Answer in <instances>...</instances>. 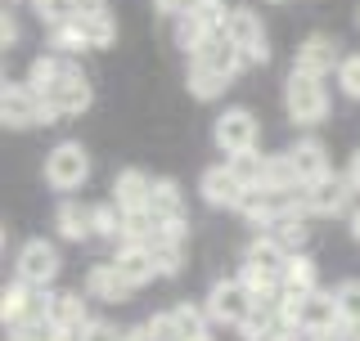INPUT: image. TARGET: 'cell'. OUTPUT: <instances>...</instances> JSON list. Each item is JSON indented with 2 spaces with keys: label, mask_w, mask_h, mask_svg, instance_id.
<instances>
[{
  "label": "cell",
  "mask_w": 360,
  "mask_h": 341,
  "mask_svg": "<svg viewBox=\"0 0 360 341\" xmlns=\"http://www.w3.org/2000/svg\"><path fill=\"white\" fill-rule=\"evenodd\" d=\"M270 341H311V333H302V328H284V323H279V333L270 337Z\"/></svg>",
  "instance_id": "ee69618b"
},
{
  "label": "cell",
  "mask_w": 360,
  "mask_h": 341,
  "mask_svg": "<svg viewBox=\"0 0 360 341\" xmlns=\"http://www.w3.org/2000/svg\"><path fill=\"white\" fill-rule=\"evenodd\" d=\"M338 63H342V50H338V41L315 32V36H307V41L297 45V63H292V67H302V72H315V76H329Z\"/></svg>",
  "instance_id": "4fadbf2b"
},
{
  "label": "cell",
  "mask_w": 360,
  "mask_h": 341,
  "mask_svg": "<svg viewBox=\"0 0 360 341\" xmlns=\"http://www.w3.org/2000/svg\"><path fill=\"white\" fill-rule=\"evenodd\" d=\"M77 5V18H99V14H108V0H72Z\"/></svg>",
  "instance_id": "60d3db41"
},
{
  "label": "cell",
  "mask_w": 360,
  "mask_h": 341,
  "mask_svg": "<svg viewBox=\"0 0 360 341\" xmlns=\"http://www.w3.org/2000/svg\"><path fill=\"white\" fill-rule=\"evenodd\" d=\"M0 117H5V126H14V131L50 121L45 117V99L27 81H5V90H0Z\"/></svg>",
  "instance_id": "3957f363"
},
{
  "label": "cell",
  "mask_w": 360,
  "mask_h": 341,
  "mask_svg": "<svg viewBox=\"0 0 360 341\" xmlns=\"http://www.w3.org/2000/svg\"><path fill=\"white\" fill-rule=\"evenodd\" d=\"M225 36L243 50L248 63H266L270 59V41H266V27L262 18L252 14V9H230V18H225Z\"/></svg>",
  "instance_id": "8992f818"
},
{
  "label": "cell",
  "mask_w": 360,
  "mask_h": 341,
  "mask_svg": "<svg viewBox=\"0 0 360 341\" xmlns=\"http://www.w3.org/2000/svg\"><path fill=\"white\" fill-rule=\"evenodd\" d=\"M207 36H212V32H202V27H198V22L189 18V14H180V18H176V45L189 54V59H194L202 45H207Z\"/></svg>",
  "instance_id": "d6a6232c"
},
{
  "label": "cell",
  "mask_w": 360,
  "mask_h": 341,
  "mask_svg": "<svg viewBox=\"0 0 360 341\" xmlns=\"http://www.w3.org/2000/svg\"><path fill=\"white\" fill-rule=\"evenodd\" d=\"M72 72V63H68V54H41V59H32V67H27V86L37 90V95H45L59 76H68Z\"/></svg>",
  "instance_id": "cb8c5ba5"
},
{
  "label": "cell",
  "mask_w": 360,
  "mask_h": 341,
  "mask_svg": "<svg viewBox=\"0 0 360 341\" xmlns=\"http://www.w3.org/2000/svg\"><path fill=\"white\" fill-rule=\"evenodd\" d=\"M212 140L217 149L230 157V153H243V149H257V117L248 108H225L212 126Z\"/></svg>",
  "instance_id": "52a82bcc"
},
{
  "label": "cell",
  "mask_w": 360,
  "mask_h": 341,
  "mask_svg": "<svg viewBox=\"0 0 360 341\" xmlns=\"http://www.w3.org/2000/svg\"><path fill=\"white\" fill-rule=\"evenodd\" d=\"M127 341H158V333H153L149 323H144V328H131V333H127Z\"/></svg>",
  "instance_id": "f6af8a7d"
},
{
  "label": "cell",
  "mask_w": 360,
  "mask_h": 341,
  "mask_svg": "<svg viewBox=\"0 0 360 341\" xmlns=\"http://www.w3.org/2000/svg\"><path fill=\"white\" fill-rule=\"evenodd\" d=\"M342 333H347V341H360V323H342Z\"/></svg>",
  "instance_id": "7dc6e473"
},
{
  "label": "cell",
  "mask_w": 360,
  "mask_h": 341,
  "mask_svg": "<svg viewBox=\"0 0 360 341\" xmlns=\"http://www.w3.org/2000/svg\"><path fill=\"white\" fill-rule=\"evenodd\" d=\"M86 175H90V157L86 149L77 140H63V144H54L50 157H45V180H50V189H82L86 185Z\"/></svg>",
  "instance_id": "7a4b0ae2"
},
{
  "label": "cell",
  "mask_w": 360,
  "mask_h": 341,
  "mask_svg": "<svg viewBox=\"0 0 360 341\" xmlns=\"http://www.w3.org/2000/svg\"><path fill=\"white\" fill-rule=\"evenodd\" d=\"M198 189H202V202H207V207H239V198H243V185L230 166H207L202 180H198Z\"/></svg>",
  "instance_id": "9a60e30c"
},
{
  "label": "cell",
  "mask_w": 360,
  "mask_h": 341,
  "mask_svg": "<svg viewBox=\"0 0 360 341\" xmlns=\"http://www.w3.org/2000/svg\"><path fill=\"white\" fill-rule=\"evenodd\" d=\"M176 323H180V341H202L207 337V310H198V305H172Z\"/></svg>",
  "instance_id": "1f68e13d"
},
{
  "label": "cell",
  "mask_w": 360,
  "mask_h": 341,
  "mask_svg": "<svg viewBox=\"0 0 360 341\" xmlns=\"http://www.w3.org/2000/svg\"><path fill=\"white\" fill-rule=\"evenodd\" d=\"M9 341H59V328H54L50 319L18 323V328H9Z\"/></svg>",
  "instance_id": "8d00e7d4"
},
{
  "label": "cell",
  "mask_w": 360,
  "mask_h": 341,
  "mask_svg": "<svg viewBox=\"0 0 360 341\" xmlns=\"http://www.w3.org/2000/svg\"><path fill=\"white\" fill-rule=\"evenodd\" d=\"M189 5H194V0H153V9H158V14H167V18H180Z\"/></svg>",
  "instance_id": "b9f144b4"
},
{
  "label": "cell",
  "mask_w": 360,
  "mask_h": 341,
  "mask_svg": "<svg viewBox=\"0 0 360 341\" xmlns=\"http://www.w3.org/2000/svg\"><path fill=\"white\" fill-rule=\"evenodd\" d=\"M347 180H352V185L360 189V149L352 153V166H347Z\"/></svg>",
  "instance_id": "bcb514c9"
},
{
  "label": "cell",
  "mask_w": 360,
  "mask_h": 341,
  "mask_svg": "<svg viewBox=\"0 0 360 341\" xmlns=\"http://www.w3.org/2000/svg\"><path fill=\"white\" fill-rule=\"evenodd\" d=\"M131 292H135V283L122 279V269L112 265V260H104V265H95L86 274V297H95V301L122 305V301H131Z\"/></svg>",
  "instance_id": "7c38bea8"
},
{
  "label": "cell",
  "mask_w": 360,
  "mask_h": 341,
  "mask_svg": "<svg viewBox=\"0 0 360 341\" xmlns=\"http://www.w3.org/2000/svg\"><path fill=\"white\" fill-rule=\"evenodd\" d=\"M41 288H32V283H14V288L0 292V319L5 328H18V323H37L45 319V297H37Z\"/></svg>",
  "instance_id": "8fae6325"
},
{
  "label": "cell",
  "mask_w": 360,
  "mask_h": 341,
  "mask_svg": "<svg viewBox=\"0 0 360 341\" xmlns=\"http://www.w3.org/2000/svg\"><path fill=\"white\" fill-rule=\"evenodd\" d=\"M185 14L194 18L202 32H212V36H217V32H225V18H230V9H225V0H194Z\"/></svg>",
  "instance_id": "4dcf8cb0"
},
{
  "label": "cell",
  "mask_w": 360,
  "mask_h": 341,
  "mask_svg": "<svg viewBox=\"0 0 360 341\" xmlns=\"http://www.w3.org/2000/svg\"><path fill=\"white\" fill-rule=\"evenodd\" d=\"M82 27H86L90 50H104V45L117 41V22H112L108 14H99V18H82Z\"/></svg>",
  "instance_id": "d590c367"
},
{
  "label": "cell",
  "mask_w": 360,
  "mask_h": 341,
  "mask_svg": "<svg viewBox=\"0 0 360 341\" xmlns=\"http://www.w3.org/2000/svg\"><path fill=\"white\" fill-rule=\"evenodd\" d=\"M112 265H117L122 279L135 283V288H144V283L158 279V260H153V252H149V243H117Z\"/></svg>",
  "instance_id": "5bb4252c"
},
{
  "label": "cell",
  "mask_w": 360,
  "mask_h": 341,
  "mask_svg": "<svg viewBox=\"0 0 360 341\" xmlns=\"http://www.w3.org/2000/svg\"><path fill=\"white\" fill-rule=\"evenodd\" d=\"M32 9H37V18L45 22V27H59V22L77 18V5H72V0H32Z\"/></svg>",
  "instance_id": "e575fe53"
},
{
  "label": "cell",
  "mask_w": 360,
  "mask_h": 341,
  "mask_svg": "<svg viewBox=\"0 0 360 341\" xmlns=\"http://www.w3.org/2000/svg\"><path fill=\"white\" fill-rule=\"evenodd\" d=\"M198 63H207V67H217L221 76H239V67H248V59H243V50L239 45H234L230 36H225V32H217V36H207V45H202V50L194 54Z\"/></svg>",
  "instance_id": "2e32d148"
},
{
  "label": "cell",
  "mask_w": 360,
  "mask_h": 341,
  "mask_svg": "<svg viewBox=\"0 0 360 341\" xmlns=\"http://www.w3.org/2000/svg\"><path fill=\"white\" fill-rule=\"evenodd\" d=\"M5 5H14V0H5Z\"/></svg>",
  "instance_id": "816d5d0a"
},
{
  "label": "cell",
  "mask_w": 360,
  "mask_h": 341,
  "mask_svg": "<svg viewBox=\"0 0 360 341\" xmlns=\"http://www.w3.org/2000/svg\"><path fill=\"white\" fill-rule=\"evenodd\" d=\"M225 86H230V76H221L217 67L189 59V95L194 99H217V95H225Z\"/></svg>",
  "instance_id": "4316f807"
},
{
  "label": "cell",
  "mask_w": 360,
  "mask_h": 341,
  "mask_svg": "<svg viewBox=\"0 0 360 341\" xmlns=\"http://www.w3.org/2000/svg\"><path fill=\"white\" fill-rule=\"evenodd\" d=\"M18 279L45 292L54 279H59V252H54L45 238H32V243H22V252H18Z\"/></svg>",
  "instance_id": "9c48e42d"
},
{
  "label": "cell",
  "mask_w": 360,
  "mask_h": 341,
  "mask_svg": "<svg viewBox=\"0 0 360 341\" xmlns=\"http://www.w3.org/2000/svg\"><path fill=\"white\" fill-rule=\"evenodd\" d=\"M95 234L108 238V243H122L127 238V211L117 202H99L95 207Z\"/></svg>",
  "instance_id": "f546056e"
},
{
  "label": "cell",
  "mask_w": 360,
  "mask_h": 341,
  "mask_svg": "<svg viewBox=\"0 0 360 341\" xmlns=\"http://www.w3.org/2000/svg\"><path fill=\"white\" fill-rule=\"evenodd\" d=\"M149 193H153V180L135 166H127L112 180V202H117L122 211H149Z\"/></svg>",
  "instance_id": "e0dca14e"
},
{
  "label": "cell",
  "mask_w": 360,
  "mask_h": 341,
  "mask_svg": "<svg viewBox=\"0 0 360 341\" xmlns=\"http://www.w3.org/2000/svg\"><path fill=\"white\" fill-rule=\"evenodd\" d=\"M252 305H257V297L243 279H225L207 292V314L217 323H230V328H239L248 314H252Z\"/></svg>",
  "instance_id": "5b68a950"
},
{
  "label": "cell",
  "mask_w": 360,
  "mask_h": 341,
  "mask_svg": "<svg viewBox=\"0 0 360 341\" xmlns=\"http://www.w3.org/2000/svg\"><path fill=\"white\" fill-rule=\"evenodd\" d=\"M311 341H347V337H342V328H338V333H320V337H311Z\"/></svg>",
  "instance_id": "c3c4849f"
},
{
  "label": "cell",
  "mask_w": 360,
  "mask_h": 341,
  "mask_svg": "<svg viewBox=\"0 0 360 341\" xmlns=\"http://www.w3.org/2000/svg\"><path fill=\"white\" fill-rule=\"evenodd\" d=\"M149 252L158 260V274H180V265H185V238H172V234H149Z\"/></svg>",
  "instance_id": "7402d4cb"
},
{
  "label": "cell",
  "mask_w": 360,
  "mask_h": 341,
  "mask_svg": "<svg viewBox=\"0 0 360 341\" xmlns=\"http://www.w3.org/2000/svg\"><path fill=\"white\" fill-rule=\"evenodd\" d=\"M288 157H292V166H297L302 185H315V180L329 175V153H324L320 140H297V144L288 149Z\"/></svg>",
  "instance_id": "ffe728a7"
},
{
  "label": "cell",
  "mask_w": 360,
  "mask_h": 341,
  "mask_svg": "<svg viewBox=\"0 0 360 341\" xmlns=\"http://www.w3.org/2000/svg\"><path fill=\"white\" fill-rule=\"evenodd\" d=\"M279 288H284V292H297V297H307V292H315V288H320V269H315L307 256H288V265H284V279H279Z\"/></svg>",
  "instance_id": "484cf974"
},
{
  "label": "cell",
  "mask_w": 360,
  "mask_h": 341,
  "mask_svg": "<svg viewBox=\"0 0 360 341\" xmlns=\"http://www.w3.org/2000/svg\"><path fill=\"white\" fill-rule=\"evenodd\" d=\"M352 238H356V243H360V207L352 211Z\"/></svg>",
  "instance_id": "681fc988"
},
{
  "label": "cell",
  "mask_w": 360,
  "mask_h": 341,
  "mask_svg": "<svg viewBox=\"0 0 360 341\" xmlns=\"http://www.w3.org/2000/svg\"><path fill=\"white\" fill-rule=\"evenodd\" d=\"M149 215H153V220H185V202H180L176 180H153V193H149Z\"/></svg>",
  "instance_id": "603a6c76"
},
{
  "label": "cell",
  "mask_w": 360,
  "mask_h": 341,
  "mask_svg": "<svg viewBox=\"0 0 360 341\" xmlns=\"http://www.w3.org/2000/svg\"><path fill=\"white\" fill-rule=\"evenodd\" d=\"M297 328L302 333H311V337H320V333H338L342 328V314H338V297L333 292H307V297L297 301Z\"/></svg>",
  "instance_id": "30bf717a"
},
{
  "label": "cell",
  "mask_w": 360,
  "mask_h": 341,
  "mask_svg": "<svg viewBox=\"0 0 360 341\" xmlns=\"http://www.w3.org/2000/svg\"><path fill=\"white\" fill-rule=\"evenodd\" d=\"M45 117L50 121H63V117H82V112L90 108V81L82 72H68V76H59V81H54L50 90H45Z\"/></svg>",
  "instance_id": "277c9868"
},
{
  "label": "cell",
  "mask_w": 360,
  "mask_h": 341,
  "mask_svg": "<svg viewBox=\"0 0 360 341\" xmlns=\"http://www.w3.org/2000/svg\"><path fill=\"white\" fill-rule=\"evenodd\" d=\"M262 185L266 189H279V193H302L307 185H302V175H297V166H292V157L288 153H275V157H266V175H262Z\"/></svg>",
  "instance_id": "d4e9b609"
},
{
  "label": "cell",
  "mask_w": 360,
  "mask_h": 341,
  "mask_svg": "<svg viewBox=\"0 0 360 341\" xmlns=\"http://www.w3.org/2000/svg\"><path fill=\"white\" fill-rule=\"evenodd\" d=\"M356 22H360V9H356Z\"/></svg>",
  "instance_id": "f907efd6"
},
{
  "label": "cell",
  "mask_w": 360,
  "mask_h": 341,
  "mask_svg": "<svg viewBox=\"0 0 360 341\" xmlns=\"http://www.w3.org/2000/svg\"><path fill=\"white\" fill-rule=\"evenodd\" d=\"M225 166L239 175V185H243V189H257V185H262V175H266V157H262V153H252V149L230 153V157H225Z\"/></svg>",
  "instance_id": "83f0119b"
},
{
  "label": "cell",
  "mask_w": 360,
  "mask_h": 341,
  "mask_svg": "<svg viewBox=\"0 0 360 341\" xmlns=\"http://www.w3.org/2000/svg\"><path fill=\"white\" fill-rule=\"evenodd\" d=\"M288 247L279 243L275 234H262L252 247H248V256H243V265H257L262 274H270V279H284V265H288Z\"/></svg>",
  "instance_id": "ac0fdd59"
},
{
  "label": "cell",
  "mask_w": 360,
  "mask_h": 341,
  "mask_svg": "<svg viewBox=\"0 0 360 341\" xmlns=\"http://www.w3.org/2000/svg\"><path fill=\"white\" fill-rule=\"evenodd\" d=\"M45 319L59 328V333H68V328H82L86 323L82 292H50V297H45Z\"/></svg>",
  "instance_id": "d6986e66"
},
{
  "label": "cell",
  "mask_w": 360,
  "mask_h": 341,
  "mask_svg": "<svg viewBox=\"0 0 360 341\" xmlns=\"http://www.w3.org/2000/svg\"><path fill=\"white\" fill-rule=\"evenodd\" d=\"M352 180L347 175H324V180H315V185L302 189V207H307L311 215H338V211H347V202H352Z\"/></svg>",
  "instance_id": "ba28073f"
},
{
  "label": "cell",
  "mask_w": 360,
  "mask_h": 341,
  "mask_svg": "<svg viewBox=\"0 0 360 341\" xmlns=\"http://www.w3.org/2000/svg\"><path fill=\"white\" fill-rule=\"evenodd\" d=\"M333 297H338V314H342V323H360V279L338 283Z\"/></svg>",
  "instance_id": "836d02e7"
},
{
  "label": "cell",
  "mask_w": 360,
  "mask_h": 341,
  "mask_svg": "<svg viewBox=\"0 0 360 341\" xmlns=\"http://www.w3.org/2000/svg\"><path fill=\"white\" fill-rule=\"evenodd\" d=\"M82 341H127V333H117V328L104 323V319H86L82 323Z\"/></svg>",
  "instance_id": "f35d334b"
},
{
  "label": "cell",
  "mask_w": 360,
  "mask_h": 341,
  "mask_svg": "<svg viewBox=\"0 0 360 341\" xmlns=\"http://www.w3.org/2000/svg\"><path fill=\"white\" fill-rule=\"evenodd\" d=\"M338 86H342V95L360 99V54H347V59L338 63Z\"/></svg>",
  "instance_id": "74e56055"
},
{
  "label": "cell",
  "mask_w": 360,
  "mask_h": 341,
  "mask_svg": "<svg viewBox=\"0 0 360 341\" xmlns=\"http://www.w3.org/2000/svg\"><path fill=\"white\" fill-rule=\"evenodd\" d=\"M14 41H18V22L5 14V18H0V45H14Z\"/></svg>",
  "instance_id": "7bdbcfd3"
},
{
  "label": "cell",
  "mask_w": 360,
  "mask_h": 341,
  "mask_svg": "<svg viewBox=\"0 0 360 341\" xmlns=\"http://www.w3.org/2000/svg\"><path fill=\"white\" fill-rule=\"evenodd\" d=\"M54 225H59V234L68 243H82V238L95 234V207H86V202H63V207L54 211Z\"/></svg>",
  "instance_id": "44dd1931"
},
{
  "label": "cell",
  "mask_w": 360,
  "mask_h": 341,
  "mask_svg": "<svg viewBox=\"0 0 360 341\" xmlns=\"http://www.w3.org/2000/svg\"><path fill=\"white\" fill-rule=\"evenodd\" d=\"M284 108H288V117L297 121V126H315V121L329 117V95H324L320 76L292 67V72H288V86H284Z\"/></svg>",
  "instance_id": "6da1fadb"
},
{
  "label": "cell",
  "mask_w": 360,
  "mask_h": 341,
  "mask_svg": "<svg viewBox=\"0 0 360 341\" xmlns=\"http://www.w3.org/2000/svg\"><path fill=\"white\" fill-rule=\"evenodd\" d=\"M149 328L158 333V341H180V323H176V314L172 310H162V314H153Z\"/></svg>",
  "instance_id": "ab89813d"
},
{
  "label": "cell",
  "mask_w": 360,
  "mask_h": 341,
  "mask_svg": "<svg viewBox=\"0 0 360 341\" xmlns=\"http://www.w3.org/2000/svg\"><path fill=\"white\" fill-rule=\"evenodd\" d=\"M50 45H54V54H82V50H90L82 18H68V22H59V27H50Z\"/></svg>",
  "instance_id": "f1b7e54d"
}]
</instances>
